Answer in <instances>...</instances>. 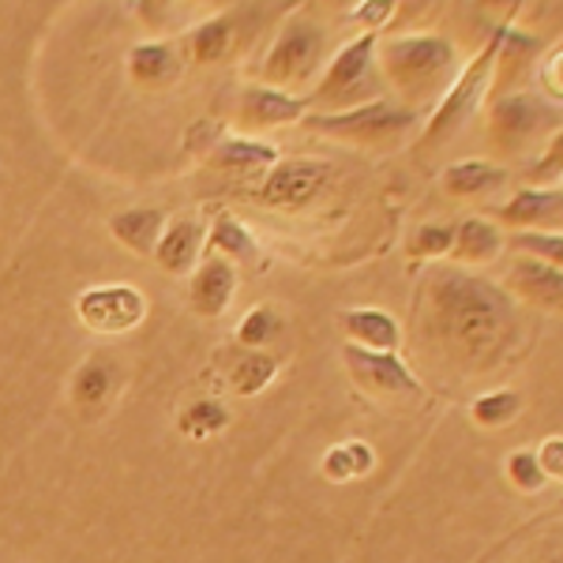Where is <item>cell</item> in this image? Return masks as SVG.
I'll return each mask as SVG.
<instances>
[{
	"label": "cell",
	"mask_w": 563,
	"mask_h": 563,
	"mask_svg": "<svg viewBox=\"0 0 563 563\" xmlns=\"http://www.w3.org/2000/svg\"><path fill=\"white\" fill-rule=\"evenodd\" d=\"M429 327L455 365L493 368L511 350L519 316L507 289L466 271H440L429 289Z\"/></svg>",
	"instance_id": "obj_1"
},
{
	"label": "cell",
	"mask_w": 563,
	"mask_h": 563,
	"mask_svg": "<svg viewBox=\"0 0 563 563\" xmlns=\"http://www.w3.org/2000/svg\"><path fill=\"white\" fill-rule=\"evenodd\" d=\"M384 76L398 87L406 102H424L435 87H443L455 68V45L440 34H406L379 49Z\"/></svg>",
	"instance_id": "obj_2"
},
{
	"label": "cell",
	"mask_w": 563,
	"mask_h": 563,
	"mask_svg": "<svg viewBox=\"0 0 563 563\" xmlns=\"http://www.w3.org/2000/svg\"><path fill=\"white\" fill-rule=\"evenodd\" d=\"M323 53H327L323 26L312 15H294V20L282 26L271 53L263 57V87H275L289 95V87L308 84L320 71Z\"/></svg>",
	"instance_id": "obj_3"
},
{
	"label": "cell",
	"mask_w": 563,
	"mask_h": 563,
	"mask_svg": "<svg viewBox=\"0 0 563 563\" xmlns=\"http://www.w3.org/2000/svg\"><path fill=\"white\" fill-rule=\"evenodd\" d=\"M305 124L320 135L342 143H387L406 135L417 124L413 106H390V102H368L346 113H305Z\"/></svg>",
	"instance_id": "obj_4"
},
{
	"label": "cell",
	"mask_w": 563,
	"mask_h": 563,
	"mask_svg": "<svg viewBox=\"0 0 563 563\" xmlns=\"http://www.w3.org/2000/svg\"><path fill=\"white\" fill-rule=\"evenodd\" d=\"M372 65H376V34H361L353 38L339 57L331 60L323 84L316 87L312 106H327L334 113L368 106V98L376 95V79H372ZM376 102V98H372Z\"/></svg>",
	"instance_id": "obj_5"
},
{
	"label": "cell",
	"mask_w": 563,
	"mask_h": 563,
	"mask_svg": "<svg viewBox=\"0 0 563 563\" xmlns=\"http://www.w3.org/2000/svg\"><path fill=\"white\" fill-rule=\"evenodd\" d=\"M499 45H504V26H499V31L493 34V42H488L485 49L470 60V68L462 71L459 84L443 95V102L435 106V113L429 121V143L451 135L455 129H462L470 117H474V109L481 106V98H485V90H488V79H493V68L499 65Z\"/></svg>",
	"instance_id": "obj_6"
},
{
	"label": "cell",
	"mask_w": 563,
	"mask_h": 563,
	"mask_svg": "<svg viewBox=\"0 0 563 563\" xmlns=\"http://www.w3.org/2000/svg\"><path fill=\"white\" fill-rule=\"evenodd\" d=\"M76 312L95 334H124L147 320V297L129 282H106L79 294Z\"/></svg>",
	"instance_id": "obj_7"
},
{
	"label": "cell",
	"mask_w": 563,
	"mask_h": 563,
	"mask_svg": "<svg viewBox=\"0 0 563 563\" xmlns=\"http://www.w3.org/2000/svg\"><path fill=\"white\" fill-rule=\"evenodd\" d=\"M346 372L353 376V384L368 395H384V398H413L421 395V379L413 376L398 353H376V350H361L346 346L342 350Z\"/></svg>",
	"instance_id": "obj_8"
},
{
	"label": "cell",
	"mask_w": 563,
	"mask_h": 563,
	"mask_svg": "<svg viewBox=\"0 0 563 563\" xmlns=\"http://www.w3.org/2000/svg\"><path fill=\"white\" fill-rule=\"evenodd\" d=\"M327 177H331L327 162H316V158L278 162V166L267 174V180H263L260 203L278 207V211H297V207H308L323 192Z\"/></svg>",
	"instance_id": "obj_9"
},
{
	"label": "cell",
	"mask_w": 563,
	"mask_h": 563,
	"mask_svg": "<svg viewBox=\"0 0 563 563\" xmlns=\"http://www.w3.org/2000/svg\"><path fill=\"white\" fill-rule=\"evenodd\" d=\"M556 121H560L556 106L541 102V98H533V95H511L493 106V132L507 147H522V143H530L533 135Z\"/></svg>",
	"instance_id": "obj_10"
},
{
	"label": "cell",
	"mask_w": 563,
	"mask_h": 563,
	"mask_svg": "<svg viewBox=\"0 0 563 563\" xmlns=\"http://www.w3.org/2000/svg\"><path fill=\"white\" fill-rule=\"evenodd\" d=\"M117 384H121V365H117L109 353H90L84 365L76 368V376H71V387H68L71 406L87 417H98L113 402Z\"/></svg>",
	"instance_id": "obj_11"
},
{
	"label": "cell",
	"mask_w": 563,
	"mask_h": 563,
	"mask_svg": "<svg viewBox=\"0 0 563 563\" xmlns=\"http://www.w3.org/2000/svg\"><path fill=\"white\" fill-rule=\"evenodd\" d=\"M308 102L297 95H286V90L275 87H249L241 95V109H238V121L241 129H282V124H294L305 121Z\"/></svg>",
	"instance_id": "obj_12"
},
{
	"label": "cell",
	"mask_w": 563,
	"mask_h": 563,
	"mask_svg": "<svg viewBox=\"0 0 563 563\" xmlns=\"http://www.w3.org/2000/svg\"><path fill=\"white\" fill-rule=\"evenodd\" d=\"M233 294H238V267L222 256H211L199 263L188 282V308L196 316H222L233 305Z\"/></svg>",
	"instance_id": "obj_13"
},
{
	"label": "cell",
	"mask_w": 563,
	"mask_h": 563,
	"mask_svg": "<svg viewBox=\"0 0 563 563\" xmlns=\"http://www.w3.org/2000/svg\"><path fill=\"white\" fill-rule=\"evenodd\" d=\"M199 252H203V225L196 218H177L162 230L158 244H154V263L166 275L185 278L199 263Z\"/></svg>",
	"instance_id": "obj_14"
},
{
	"label": "cell",
	"mask_w": 563,
	"mask_h": 563,
	"mask_svg": "<svg viewBox=\"0 0 563 563\" xmlns=\"http://www.w3.org/2000/svg\"><path fill=\"white\" fill-rule=\"evenodd\" d=\"M342 331H346L350 346L376 353H395L398 342H402V327L384 308H346L342 312Z\"/></svg>",
	"instance_id": "obj_15"
},
{
	"label": "cell",
	"mask_w": 563,
	"mask_h": 563,
	"mask_svg": "<svg viewBox=\"0 0 563 563\" xmlns=\"http://www.w3.org/2000/svg\"><path fill=\"white\" fill-rule=\"evenodd\" d=\"M507 286L511 294H519L522 301L549 308V312H560L563 301V275L552 263H538V260H515L511 275H507Z\"/></svg>",
	"instance_id": "obj_16"
},
{
	"label": "cell",
	"mask_w": 563,
	"mask_h": 563,
	"mask_svg": "<svg viewBox=\"0 0 563 563\" xmlns=\"http://www.w3.org/2000/svg\"><path fill=\"white\" fill-rule=\"evenodd\" d=\"M129 76L140 87H169L180 76V57L169 42H147L129 53Z\"/></svg>",
	"instance_id": "obj_17"
},
{
	"label": "cell",
	"mask_w": 563,
	"mask_h": 563,
	"mask_svg": "<svg viewBox=\"0 0 563 563\" xmlns=\"http://www.w3.org/2000/svg\"><path fill=\"white\" fill-rule=\"evenodd\" d=\"M109 230L135 256H154V244H158L162 230H166V218H162V211H154V207H135V211L113 214Z\"/></svg>",
	"instance_id": "obj_18"
},
{
	"label": "cell",
	"mask_w": 563,
	"mask_h": 563,
	"mask_svg": "<svg viewBox=\"0 0 563 563\" xmlns=\"http://www.w3.org/2000/svg\"><path fill=\"white\" fill-rule=\"evenodd\" d=\"M238 34H241L238 15H214V20L199 23L192 31L188 53H192L196 65H218V60H225L238 49Z\"/></svg>",
	"instance_id": "obj_19"
},
{
	"label": "cell",
	"mask_w": 563,
	"mask_h": 563,
	"mask_svg": "<svg viewBox=\"0 0 563 563\" xmlns=\"http://www.w3.org/2000/svg\"><path fill=\"white\" fill-rule=\"evenodd\" d=\"M499 249H504V230L488 218H462L455 225L451 252H455L459 263H488L499 256Z\"/></svg>",
	"instance_id": "obj_20"
},
{
	"label": "cell",
	"mask_w": 563,
	"mask_h": 563,
	"mask_svg": "<svg viewBox=\"0 0 563 563\" xmlns=\"http://www.w3.org/2000/svg\"><path fill=\"white\" fill-rule=\"evenodd\" d=\"M560 211H563L560 188H526V192L511 196L507 207H499V218L507 225H544V222H560Z\"/></svg>",
	"instance_id": "obj_21"
},
{
	"label": "cell",
	"mask_w": 563,
	"mask_h": 563,
	"mask_svg": "<svg viewBox=\"0 0 563 563\" xmlns=\"http://www.w3.org/2000/svg\"><path fill=\"white\" fill-rule=\"evenodd\" d=\"M504 185H507V169L485 158L459 162V166H448V174H443V188L451 196H485Z\"/></svg>",
	"instance_id": "obj_22"
},
{
	"label": "cell",
	"mask_w": 563,
	"mask_h": 563,
	"mask_svg": "<svg viewBox=\"0 0 563 563\" xmlns=\"http://www.w3.org/2000/svg\"><path fill=\"white\" fill-rule=\"evenodd\" d=\"M211 162L218 169H230V174H244V169L252 174V169H260V166H275L278 151L260 140H222V143H214Z\"/></svg>",
	"instance_id": "obj_23"
},
{
	"label": "cell",
	"mask_w": 563,
	"mask_h": 563,
	"mask_svg": "<svg viewBox=\"0 0 563 563\" xmlns=\"http://www.w3.org/2000/svg\"><path fill=\"white\" fill-rule=\"evenodd\" d=\"M278 376V361L263 350H244L230 368V379H233V390L241 398H252L260 395L263 387H271V379Z\"/></svg>",
	"instance_id": "obj_24"
},
{
	"label": "cell",
	"mask_w": 563,
	"mask_h": 563,
	"mask_svg": "<svg viewBox=\"0 0 563 563\" xmlns=\"http://www.w3.org/2000/svg\"><path fill=\"white\" fill-rule=\"evenodd\" d=\"M230 424V410H225L218 398H199V402H188L177 417V429L188 435V440H211Z\"/></svg>",
	"instance_id": "obj_25"
},
{
	"label": "cell",
	"mask_w": 563,
	"mask_h": 563,
	"mask_svg": "<svg viewBox=\"0 0 563 563\" xmlns=\"http://www.w3.org/2000/svg\"><path fill=\"white\" fill-rule=\"evenodd\" d=\"M376 466V451L361 440H350L342 448H331L323 455V477L327 481H353V477H365L368 470Z\"/></svg>",
	"instance_id": "obj_26"
},
{
	"label": "cell",
	"mask_w": 563,
	"mask_h": 563,
	"mask_svg": "<svg viewBox=\"0 0 563 563\" xmlns=\"http://www.w3.org/2000/svg\"><path fill=\"white\" fill-rule=\"evenodd\" d=\"M522 413V395L519 390H493V395H481L474 406H470V417L481 429H504L515 417Z\"/></svg>",
	"instance_id": "obj_27"
},
{
	"label": "cell",
	"mask_w": 563,
	"mask_h": 563,
	"mask_svg": "<svg viewBox=\"0 0 563 563\" xmlns=\"http://www.w3.org/2000/svg\"><path fill=\"white\" fill-rule=\"evenodd\" d=\"M211 249H214V256H222L230 263L256 256V241H252V233L230 214H218V222L211 225Z\"/></svg>",
	"instance_id": "obj_28"
},
{
	"label": "cell",
	"mask_w": 563,
	"mask_h": 563,
	"mask_svg": "<svg viewBox=\"0 0 563 563\" xmlns=\"http://www.w3.org/2000/svg\"><path fill=\"white\" fill-rule=\"evenodd\" d=\"M511 249L519 252V260H538V263H552L560 267V252H563V238L556 230H522L511 238Z\"/></svg>",
	"instance_id": "obj_29"
},
{
	"label": "cell",
	"mask_w": 563,
	"mask_h": 563,
	"mask_svg": "<svg viewBox=\"0 0 563 563\" xmlns=\"http://www.w3.org/2000/svg\"><path fill=\"white\" fill-rule=\"evenodd\" d=\"M278 331H282L278 312H275V308H267V305H260L238 323V342L244 350H260V346H267Z\"/></svg>",
	"instance_id": "obj_30"
},
{
	"label": "cell",
	"mask_w": 563,
	"mask_h": 563,
	"mask_svg": "<svg viewBox=\"0 0 563 563\" xmlns=\"http://www.w3.org/2000/svg\"><path fill=\"white\" fill-rule=\"evenodd\" d=\"M451 244H455V225H448V222H424V225H417V233L410 238V256H417V260L448 256Z\"/></svg>",
	"instance_id": "obj_31"
},
{
	"label": "cell",
	"mask_w": 563,
	"mask_h": 563,
	"mask_svg": "<svg viewBox=\"0 0 563 563\" xmlns=\"http://www.w3.org/2000/svg\"><path fill=\"white\" fill-rule=\"evenodd\" d=\"M507 481H511L519 493H538V488H544V477L541 466H538V455L533 451H511L507 455Z\"/></svg>",
	"instance_id": "obj_32"
},
{
	"label": "cell",
	"mask_w": 563,
	"mask_h": 563,
	"mask_svg": "<svg viewBox=\"0 0 563 563\" xmlns=\"http://www.w3.org/2000/svg\"><path fill=\"white\" fill-rule=\"evenodd\" d=\"M538 466H541L544 477H552V481L563 477V440H560V435L544 440V448L538 451Z\"/></svg>",
	"instance_id": "obj_33"
},
{
	"label": "cell",
	"mask_w": 563,
	"mask_h": 563,
	"mask_svg": "<svg viewBox=\"0 0 563 563\" xmlns=\"http://www.w3.org/2000/svg\"><path fill=\"white\" fill-rule=\"evenodd\" d=\"M353 12H357V23L365 26V34H372L390 12H395V4H390V0H379V4H357Z\"/></svg>",
	"instance_id": "obj_34"
},
{
	"label": "cell",
	"mask_w": 563,
	"mask_h": 563,
	"mask_svg": "<svg viewBox=\"0 0 563 563\" xmlns=\"http://www.w3.org/2000/svg\"><path fill=\"white\" fill-rule=\"evenodd\" d=\"M560 68H563V53L556 49L552 53V65H544V87L552 90V102H560V95H563V87H560Z\"/></svg>",
	"instance_id": "obj_35"
}]
</instances>
